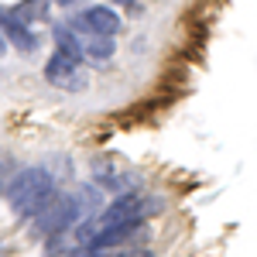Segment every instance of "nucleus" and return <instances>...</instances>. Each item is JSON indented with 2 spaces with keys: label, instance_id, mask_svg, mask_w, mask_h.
Listing matches in <instances>:
<instances>
[{
  "label": "nucleus",
  "instance_id": "nucleus-4",
  "mask_svg": "<svg viewBox=\"0 0 257 257\" xmlns=\"http://www.w3.org/2000/svg\"><path fill=\"white\" fill-rule=\"evenodd\" d=\"M69 24H72L79 35H110V38H117L120 28H123V18L117 14L113 4H93V7L79 11Z\"/></svg>",
  "mask_w": 257,
  "mask_h": 257
},
{
  "label": "nucleus",
  "instance_id": "nucleus-8",
  "mask_svg": "<svg viewBox=\"0 0 257 257\" xmlns=\"http://www.w3.org/2000/svg\"><path fill=\"white\" fill-rule=\"evenodd\" d=\"M21 21H28V24H35V21H48V11H52V0H18L14 7H11Z\"/></svg>",
  "mask_w": 257,
  "mask_h": 257
},
{
  "label": "nucleus",
  "instance_id": "nucleus-7",
  "mask_svg": "<svg viewBox=\"0 0 257 257\" xmlns=\"http://www.w3.org/2000/svg\"><path fill=\"white\" fill-rule=\"evenodd\" d=\"M52 38H55V52H62V55H72V59L82 62V35L65 21V24H55L52 28Z\"/></svg>",
  "mask_w": 257,
  "mask_h": 257
},
{
  "label": "nucleus",
  "instance_id": "nucleus-11",
  "mask_svg": "<svg viewBox=\"0 0 257 257\" xmlns=\"http://www.w3.org/2000/svg\"><path fill=\"white\" fill-rule=\"evenodd\" d=\"M52 4H55V7H76L79 0H52Z\"/></svg>",
  "mask_w": 257,
  "mask_h": 257
},
{
  "label": "nucleus",
  "instance_id": "nucleus-10",
  "mask_svg": "<svg viewBox=\"0 0 257 257\" xmlns=\"http://www.w3.org/2000/svg\"><path fill=\"white\" fill-rule=\"evenodd\" d=\"M113 7H138V0H110Z\"/></svg>",
  "mask_w": 257,
  "mask_h": 257
},
{
  "label": "nucleus",
  "instance_id": "nucleus-6",
  "mask_svg": "<svg viewBox=\"0 0 257 257\" xmlns=\"http://www.w3.org/2000/svg\"><path fill=\"white\" fill-rule=\"evenodd\" d=\"M117 55V41L110 38V35H82V62H110Z\"/></svg>",
  "mask_w": 257,
  "mask_h": 257
},
{
  "label": "nucleus",
  "instance_id": "nucleus-1",
  "mask_svg": "<svg viewBox=\"0 0 257 257\" xmlns=\"http://www.w3.org/2000/svg\"><path fill=\"white\" fill-rule=\"evenodd\" d=\"M52 196H55V178L48 168H21L7 182V202L18 216H35Z\"/></svg>",
  "mask_w": 257,
  "mask_h": 257
},
{
  "label": "nucleus",
  "instance_id": "nucleus-2",
  "mask_svg": "<svg viewBox=\"0 0 257 257\" xmlns=\"http://www.w3.org/2000/svg\"><path fill=\"white\" fill-rule=\"evenodd\" d=\"M79 216H82V209L76 196H52L35 213V230L41 237H59L65 230H72L79 223Z\"/></svg>",
  "mask_w": 257,
  "mask_h": 257
},
{
  "label": "nucleus",
  "instance_id": "nucleus-5",
  "mask_svg": "<svg viewBox=\"0 0 257 257\" xmlns=\"http://www.w3.org/2000/svg\"><path fill=\"white\" fill-rule=\"evenodd\" d=\"M0 35L7 38V45H14L18 52H28V55H31V52L38 48V35L31 31V24H28V21H21L11 7L0 14Z\"/></svg>",
  "mask_w": 257,
  "mask_h": 257
},
{
  "label": "nucleus",
  "instance_id": "nucleus-12",
  "mask_svg": "<svg viewBox=\"0 0 257 257\" xmlns=\"http://www.w3.org/2000/svg\"><path fill=\"white\" fill-rule=\"evenodd\" d=\"M131 257H155V254H151V250H134Z\"/></svg>",
  "mask_w": 257,
  "mask_h": 257
},
{
  "label": "nucleus",
  "instance_id": "nucleus-9",
  "mask_svg": "<svg viewBox=\"0 0 257 257\" xmlns=\"http://www.w3.org/2000/svg\"><path fill=\"white\" fill-rule=\"evenodd\" d=\"M79 257H117V254H110V250H89L86 247V254H79Z\"/></svg>",
  "mask_w": 257,
  "mask_h": 257
},
{
  "label": "nucleus",
  "instance_id": "nucleus-13",
  "mask_svg": "<svg viewBox=\"0 0 257 257\" xmlns=\"http://www.w3.org/2000/svg\"><path fill=\"white\" fill-rule=\"evenodd\" d=\"M4 52H7V38L0 35V55H4Z\"/></svg>",
  "mask_w": 257,
  "mask_h": 257
},
{
  "label": "nucleus",
  "instance_id": "nucleus-3",
  "mask_svg": "<svg viewBox=\"0 0 257 257\" xmlns=\"http://www.w3.org/2000/svg\"><path fill=\"white\" fill-rule=\"evenodd\" d=\"M45 82L55 86L62 93H82L89 86V76H86V65L72 55H62V52H52L48 62H45Z\"/></svg>",
  "mask_w": 257,
  "mask_h": 257
}]
</instances>
